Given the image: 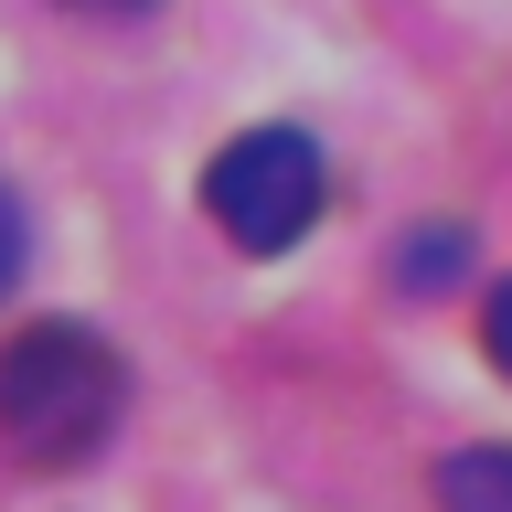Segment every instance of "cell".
<instances>
[{
    "mask_svg": "<svg viewBox=\"0 0 512 512\" xmlns=\"http://www.w3.org/2000/svg\"><path fill=\"white\" fill-rule=\"evenodd\" d=\"M128 416V363L96 320H32L0 342V448L22 470H75Z\"/></svg>",
    "mask_w": 512,
    "mask_h": 512,
    "instance_id": "6da1fadb",
    "label": "cell"
},
{
    "mask_svg": "<svg viewBox=\"0 0 512 512\" xmlns=\"http://www.w3.org/2000/svg\"><path fill=\"white\" fill-rule=\"evenodd\" d=\"M203 214L235 256H288L331 214V160H320L310 128H235L214 160H203Z\"/></svg>",
    "mask_w": 512,
    "mask_h": 512,
    "instance_id": "7a4b0ae2",
    "label": "cell"
},
{
    "mask_svg": "<svg viewBox=\"0 0 512 512\" xmlns=\"http://www.w3.org/2000/svg\"><path fill=\"white\" fill-rule=\"evenodd\" d=\"M459 278H470V224H416L406 246H395V288L406 299H438Z\"/></svg>",
    "mask_w": 512,
    "mask_h": 512,
    "instance_id": "3957f363",
    "label": "cell"
},
{
    "mask_svg": "<svg viewBox=\"0 0 512 512\" xmlns=\"http://www.w3.org/2000/svg\"><path fill=\"white\" fill-rule=\"evenodd\" d=\"M438 512H512V448H448Z\"/></svg>",
    "mask_w": 512,
    "mask_h": 512,
    "instance_id": "277c9868",
    "label": "cell"
},
{
    "mask_svg": "<svg viewBox=\"0 0 512 512\" xmlns=\"http://www.w3.org/2000/svg\"><path fill=\"white\" fill-rule=\"evenodd\" d=\"M22 267H32V224H22V203H11V182H0V299L22 288Z\"/></svg>",
    "mask_w": 512,
    "mask_h": 512,
    "instance_id": "5b68a950",
    "label": "cell"
},
{
    "mask_svg": "<svg viewBox=\"0 0 512 512\" xmlns=\"http://www.w3.org/2000/svg\"><path fill=\"white\" fill-rule=\"evenodd\" d=\"M480 352H491V374L512 384V278L491 288V310H480Z\"/></svg>",
    "mask_w": 512,
    "mask_h": 512,
    "instance_id": "8992f818",
    "label": "cell"
},
{
    "mask_svg": "<svg viewBox=\"0 0 512 512\" xmlns=\"http://www.w3.org/2000/svg\"><path fill=\"white\" fill-rule=\"evenodd\" d=\"M75 22H139V11H160V0H64Z\"/></svg>",
    "mask_w": 512,
    "mask_h": 512,
    "instance_id": "52a82bcc",
    "label": "cell"
}]
</instances>
